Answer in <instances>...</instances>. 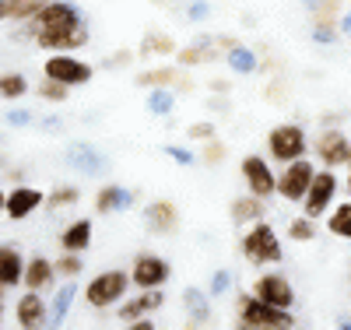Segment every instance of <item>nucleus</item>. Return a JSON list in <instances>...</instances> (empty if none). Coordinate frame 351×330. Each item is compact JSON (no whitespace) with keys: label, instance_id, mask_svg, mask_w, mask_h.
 <instances>
[{"label":"nucleus","instance_id":"1","mask_svg":"<svg viewBox=\"0 0 351 330\" xmlns=\"http://www.w3.org/2000/svg\"><path fill=\"white\" fill-rule=\"evenodd\" d=\"M28 28H32L36 46L46 49V53H74V49L88 46V39H92L81 8L71 4V0H49V4L28 21Z\"/></svg>","mask_w":351,"mask_h":330},{"label":"nucleus","instance_id":"2","mask_svg":"<svg viewBox=\"0 0 351 330\" xmlns=\"http://www.w3.org/2000/svg\"><path fill=\"white\" fill-rule=\"evenodd\" d=\"M236 323L246 327V330H291V327H299V320L291 316V309L271 306V303H263V298H256V295H239Z\"/></svg>","mask_w":351,"mask_h":330},{"label":"nucleus","instance_id":"3","mask_svg":"<svg viewBox=\"0 0 351 330\" xmlns=\"http://www.w3.org/2000/svg\"><path fill=\"white\" fill-rule=\"evenodd\" d=\"M239 250L256 267H274V263L285 260V246H281V239H278V232H274V225L267 218L246 225V232L239 239Z\"/></svg>","mask_w":351,"mask_h":330},{"label":"nucleus","instance_id":"4","mask_svg":"<svg viewBox=\"0 0 351 330\" xmlns=\"http://www.w3.org/2000/svg\"><path fill=\"white\" fill-rule=\"evenodd\" d=\"M127 288H130V271H116L112 267V271H102L84 285V303L92 309H109L127 295Z\"/></svg>","mask_w":351,"mask_h":330},{"label":"nucleus","instance_id":"5","mask_svg":"<svg viewBox=\"0 0 351 330\" xmlns=\"http://www.w3.org/2000/svg\"><path fill=\"white\" fill-rule=\"evenodd\" d=\"M92 64L74 53H49L46 56V64H43V78H53V81H60L67 88H81L92 81Z\"/></svg>","mask_w":351,"mask_h":330},{"label":"nucleus","instance_id":"6","mask_svg":"<svg viewBox=\"0 0 351 330\" xmlns=\"http://www.w3.org/2000/svg\"><path fill=\"white\" fill-rule=\"evenodd\" d=\"M337 169H316V176H313V183H309V190H306V197H302V215H309V218H324L327 215V207L334 204V197H337V190H341V183H337V176H334Z\"/></svg>","mask_w":351,"mask_h":330},{"label":"nucleus","instance_id":"7","mask_svg":"<svg viewBox=\"0 0 351 330\" xmlns=\"http://www.w3.org/2000/svg\"><path fill=\"white\" fill-rule=\"evenodd\" d=\"M306 148H309V141H306V130H302L299 123H281V127H274V130L267 134V152H271V158L281 162V165L302 158Z\"/></svg>","mask_w":351,"mask_h":330},{"label":"nucleus","instance_id":"8","mask_svg":"<svg viewBox=\"0 0 351 330\" xmlns=\"http://www.w3.org/2000/svg\"><path fill=\"white\" fill-rule=\"evenodd\" d=\"M313 176H316V165L306 155L295 158V162H288L285 172L278 176V197H285L291 204H302V197H306V190L313 183Z\"/></svg>","mask_w":351,"mask_h":330},{"label":"nucleus","instance_id":"9","mask_svg":"<svg viewBox=\"0 0 351 330\" xmlns=\"http://www.w3.org/2000/svg\"><path fill=\"white\" fill-rule=\"evenodd\" d=\"M239 169H243V179H246V190L250 193H256L263 200L278 193V176H274L271 162L263 158V155H246Z\"/></svg>","mask_w":351,"mask_h":330},{"label":"nucleus","instance_id":"10","mask_svg":"<svg viewBox=\"0 0 351 330\" xmlns=\"http://www.w3.org/2000/svg\"><path fill=\"white\" fill-rule=\"evenodd\" d=\"M172 278V263L158 253H141L130 267V281L137 288H162Z\"/></svg>","mask_w":351,"mask_h":330},{"label":"nucleus","instance_id":"11","mask_svg":"<svg viewBox=\"0 0 351 330\" xmlns=\"http://www.w3.org/2000/svg\"><path fill=\"white\" fill-rule=\"evenodd\" d=\"M313 152L327 169H341V165L351 162V141L337 127H324V134H319L316 144H313Z\"/></svg>","mask_w":351,"mask_h":330},{"label":"nucleus","instance_id":"12","mask_svg":"<svg viewBox=\"0 0 351 330\" xmlns=\"http://www.w3.org/2000/svg\"><path fill=\"white\" fill-rule=\"evenodd\" d=\"M253 295L263 298V303H271V306H281V309L295 306V288H291V281L285 274H278V271H263L253 281Z\"/></svg>","mask_w":351,"mask_h":330},{"label":"nucleus","instance_id":"13","mask_svg":"<svg viewBox=\"0 0 351 330\" xmlns=\"http://www.w3.org/2000/svg\"><path fill=\"white\" fill-rule=\"evenodd\" d=\"M46 320H49V306H46L43 292L28 288V292L18 298V306H14V323H18L21 330H39V327H46Z\"/></svg>","mask_w":351,"mask_h":330},{"label":"nucleus","instance_id":"14","mask_svg":"<svg viewBox=\"0 0 351 330\" xmlns=\"http://www.w3.org/2000/svg\"><path fill=\"white\" fill-rule=\"evenodd\" d=\"M43 204H46V193H43V190H36V187H14V190L8 193L4 215H8L11 222H21V218H28L32 211H39Z\"/></svg>","mask_w":351,"mask_h":330},{"label":"nucleus","instance_id":"15","mask_svg":"<svg viewBox=\"0 0 351 330\" xmlns=\"http://www.w3.org/2000/svg\"><path fill=\"white\" fill-rule=\"evenodd\" d=\"M144 222H148V228L155 235H172L180 228V211H176L172 200H152L144 207Z\"/></svg>","mask_w":351,"mask_h":330},{"label":"nucleus","instance_id":"16","mask_svg":"<svg viewBox=\"0 0 351 330\" xmlns=\"http://www.w3.org/2000/svg\"><path fill=\"white\" fill-rule=\"evenodd\" d=\"M25 288L32 292H46V288H56V263L49 257H28L25 260V278H21Z\"/></svg>","mask_w":351,"mask_h":330},{"label":"nucleus","instance_id":"17","mask_svg":"<svg viewBox=\"0 0 351 330\" xmlns=\"http://www.w3.org/2000/svg\"><path fill=\"white\" fill-rule=\"evenodd\" d=\"M162 306H165V292H162V288H141V295L130 298V303H123L116 316H120V323L127 327V323H134L137 316L155 313V309H162Z\"/></svg>","mask_w":351,"mask_h":330},{"label":"nucleus","instance_id":"18","mask_svg":"<svg viewBox=\"0 0 351 330\" xmlns=\"http://www.w3.org/2000/svg\"><path fill=\"white\" fill-rule=\"evenodd\" d=\"M67 162H71L81 176H88V179H99V176L109 169L106 155L99 152V148H92V144H74L71 155H67Z\"/></svg>","mask_w":351,"mask_h":330},{"label":"nucleus","instance_id":"19","mask_svg":"<svg viewBox=\"0 0 351 330\" xmlns=\"http://www.w3.org/2000/svg\"><path fill=\"white\" fill-rule=\"evenodd\" d=\"M183 309H186V323L190 327H208L211 323V292L204 288H183Z\"/></svg>","mask_w":351,"mask_h":330},{"label":"nucleus","instance_id":"20","mask_svg":"<svg viewBox=\"0 0 351 330\" xmlns=\"http://www.w3.org/2000/svg\"><path fill=\"white\" fill-rule=\"evenodd\" d=\"M137 84L141 88H176V92H186L190 78L180 67H152V71L137 74Z\"/></svg>","mask_w":351,"mask_h":330},{"label":"nucleus","instance_id":"21","mask_svg":"<svg viewBox=\"0 0 351 330\" xmlns=\"http://www.w3.org/2000/svg\"><path fill=\"white\" fill-rule=\"evenodd\" d=\"M134 200H137V193H134V190H127V187H120V183H106V187L95 193V207H99L102 215H112V211H130Z\"/></svg>","mask_w":351,"mask_h":330},{"label":"nucleus","instance_id":"22","mask_svg":"<svg viewBox=\"0 0 351 330\" xmlns=\"http://www.w3.org/2000/svg\"><path fill=\"white\" fill-rule=\"evenodd\" d=\"M74 298H77V285H74V278H67V285H60V288H53V295H49V320H46V327H60V323L67 320L71 306H74Z\"/></svg>","mask_w":351,"mask_h":330},{"label":"nucleus","instance_id":"23","mask_svg":"<svg viewBox=\"0 0 351 330\" xmlns=\"http://www.w3.org/2000/svg\"><path fill=\"white\" fill-rule=\"evenodd\" d=\"M228 215H232L236 225H253V222H260L263 215H267V204H263V197H256V193H243V197L232 200Z\"/></svg>","mask_w":351,"mask_h":330},{"label":"nucleus","instance_id":"24","mask_svg":"<svg viewBox=\"0 0 351 330\" xmlns=\"http://www.w3.org/2000/svg\"><path fill=\"white\" fill-rule=\"evenodd\" d=\"M92 232H95L92 218H77V222H71V225L60 232V246L71 250V253H84L88 246H92Z\"/></svg>","mask_w":351,"mask_h":330},{"label":"nucleus","instance_id":"25","mask_svg":"<svg viewBox=\"0 0 351 330\" xmlns=\"http://www.w3.org/2000/svg\"><path fill=\"white\" fill-rule=\"evenodd\" d=\"M21 278H25V260H21V253H18L14 246H0V285L14 288V285H21Z\"/></svg>","mask_w":351,"mask_h":330},{"label":"nucleus","instance_id":"26","mask_svg":"<svg viewBox=\"0 0 351 330\" xmlns=\"http://www.w3.org/2000/svg\"><path fill=\"white\" fill-rule=\"evenodd\" d=\"M225 64H228V71L232 74H256V67H260V60H256V53L250 49V46H243V43H232L228 49H225Z\"/></svg>","mask_w":351,"mask_h":330},{"label":"nucleus","instance_id":"27","mask_svg":"<svg viewBox=\"0 0 351 330\" xmlns=\"http://www.w3.org/2000/svg\"><path fill=\"white\" fill-rule=\"evenodd\" d=\"M32 92V84H28V78L21 71H4L0 74V99H8V102H18L21 95Z\"/></svg>","mask_w":351,"mask_h":330},{"label":"nucleus","instance_id":"28","mask_svg":"<svg viewBox=\"0 0 351 330\" xmlns=\"http://www.w3.org/2000/svg\"><path fill=\"white\" fill-rule=\"evenodd\" d=\"M144 109H148L152 116H172V109H176V88H148Z\"/></svg>","mask_w":351,"mask_h":330},{"label":"nucleus","instance_id":"29","mask_svg":"<svg viewBox=\"0 0 351 330\" xmlns=\"http://www.w3.org/2000/svg\"><path fill=\"white\" fill-rule=\"evenodd\" d=\"M327 232L337 239H351V204H337L330 218H327Z\"/></svg>","mask_w":351,"mask_h":330},{"label":"nucleus","instance_id":"30","mask_svg":"<svg viewBox=\"0 0 351 330\" xmlns=\"http://www.w3.org/2000/svg\"><path fill=\"white\" fill-rule=\"evenodd\" d=\"M288 239H291V243H313V239H316V218H309V215L291 218L288 222Z\"/></svg>","mask_w":351,"mask_h":330},{"label":"nucleus","instance_id":"31","mask_svg":"<svg viewBox=\"0 0 351 330\" xmlns=\"http://www.w3.org/2000/svg\"><path fill=\"white\" fill-rule=\"evenodd\" d=\"M165 53H176V43L169 36H158V32H148L141 43V56L148 60V56H165Z\"/></svg>","mask_w":351,"mask_h":330},{"label":"nucleus","instance_id":"32","mask_svg":"<svg viewBox=\"0 0 351 330\" xmlns=\"http://www.w3.org/2000/svg\"><path fill=\"white\" fill-rule=\"evenodd\" d=\"M36 95H39V99H46V102H67L71 88H67V84H60V81H53V78H43V81L36 84Z\"/></svg>","mask_w":351,"mask_h":330},{"label":"nucleus","instance_id":"33","mask_svg":"<svg viewBox=\"0 0 351 330\" xmlns=\"http://www.w3.org/2000/svg\"><path fill=\"white\" fill-rule=\"evenodd\" d=\"M81 271H84V260H81V253L64 250V257L56 260V274H60V278H77Z\"/></svg>","mask_w":351,"mask_h":330},{"label":"nucleus","instance_id":"34","mask_svg":"<svg viewBox=\"0 0 351 330\" xmlns=\"http://www.w3.org/2000/svg\"><path fill=\"white\" fill-rule=\"evenodd\" d=\"M77 197H81V190L77 187H56V190H49V207L53 211H60V207H71V204H77Z\"/></svg>","mask_w":351,"mask_h":330},{"label":"nucleus","instance_id":"35","mask_svg":"<svg viewBox=\"0 0 351 330\" xmlns=\"http://www.w3.org/2000/svg\"><path fill=\"white\" fill-rule=\"evenodd\" d=\"M46 4H49V0H14V14H11V21H32Z\"/></svg>","mask_w":351,"mask_h":330},{"label":"nucleus","instance_id":"36","mask_svg":"<svg viewBox=\"0 0 351 330\" xmlns=\"http://www.w3.org/2000/svg\"><path fill=\"white\" fill-rule=\"evenodd\" d=\"M232 285H236V278H232V271H225V267H221V271H215V274H211L208 292L221 298V295H228V292H232Z\"/></svg>","mask_w":351,"mask_h":330},{"label":"nucleus","instance_id":"37","mask_svg":"<svg viewBox=\"0 0 351 330\" xmlns=\"http://www.w3.org/2000/svg\"><path fill=\"white\" fill-rule=\"evenodd\" d=\"M313 43H316V46H334V43H337L334 25H327V21H316V28H313Z\"/></svg>","mask_w":351,"mask_h":330},{"label":"nucleus","instance_id":"38","mask_svg":"<svg viewBox=\"0 0 351 330\" xmlns=\"http://www.w3.org/2000/svg\"><path fill=\"white\" fill-rule=\"evenodd\" d=\"M162 152H165V155H169L176 165H186V169L197 162V155H193V152H186V148H180V144H165Z\"/></svg>","mask_w":351,"mask_h":330},{"label":"nucleus","instance_id":"39","mask_svg":"<svg viewBox=\"0 0 351 330\" xmlns=\"http://www.w3.org/2000/svg\"><path fill=\"white\" fill-rule=\"evenodd\" d=\"M4 119H8V127H14V130L21 127V130H25V127H32V119H36V116L28 113L25 106H21V109H11V113H8Z\"/></svg>","mask_w":351,"mask_h":330},{"label":"nucleus","instance_id":"40","mask_svg":"<svg viewBox=\"0 0 351 330\" xmlns=\"http://www.w3.org/2000/svg\"><path fill=\"white\" fill-rule=\"evenodd\" d=\"M221 158H225V144H221L218 137H211L208 144H204V162L215 165V162H221Z\"/></svg>","mask_w":351,"mask_h":330},{"label":"nucleus","instance_id":"41","mask_svg":"<svg viewBox=\"0 0 351 330\" xmlns=\"http://www.w3.org/2000/svg\"><path fill=\"white\" fill-rule=\"evenodd\" d=\"M218 130H215V123L211 119H204V123H190V141H211Z\"/></svg>","mask_w":351,"mask_h":330},{"label":"nucleus","instance_id":"42","mask_svg":"<svg viewBox=\"0 0 351 330\" xmlns=\"http://www.w3.org/2000/svg\"><path fill=\"white\" fill-rule=\"evenodd\" d=\"M186 14H190V21H204L211 14V4H208V0H193V4L186 8Z\"/></svg>","mask_w":351,"mask_h":330},{"label":"nucleus","instance_id":"43","mask_svg":"<svg viewBox=\"0 0 351 330\" xmlns=\"http://www.w3.org/2000/svg\"><path fill=\"white\" fill-rule=\"evenodd\" d=\"M14 14V0H0V21H8Z\"/></svg>","mask_w":351,"mask_h":330},{"label":"nucleus","instance_id":"44","mask_svg":"<svg viewBox=\"0 0 351 330\" xmlns=\"http://www.w3.org/2000/svg\"><path fill=\"white\" fill-rule=\"evenodd\" d=\"M127 327H130V330H155V323H152V320H144V316H137V320L127 323Z\"/></svg>","mask_w":351,"mask_h":330},{"label":"nucleus","instance_id":"45","mask_svg":"<svg viewBox=\"0 0 351 330\" xmlns=\"http://www.w3.org/2000/svg\"><path fill=\"white\" fill-rule=\"evenodd\" d=\"M341 36H348V39H351V11H348V14H341Z\"/></svg>","mask_w":351,"mask_h":330},{"label":"nucleus","instance_id":"46","mask_svg":"<svg viewBox=\"0 0 351 330\" xmlns=\"http://www.w3.org/2000/svg\"><path fill=\"white\" fill-rule=\"evenodd\" d=\"M4 207H8V193L0 190V215H4Z\"/></svg>","mask_w":351,"mask_h":330},{"label":"nucleus","instance_id":"47","mask_svg":"<svg viewBox=\"0 0 351 330\" xmlns=\"http://www.w3.org/2000/svg\"><path fill=\"white\" fill-rule=\"evenodd\" d=\"M337 327H344V330H351V320H337Z\"/></svg>","mask_w":351,"mask_h":330},{"label":"nucleus","instance_id":"48","mask_svg":"<svg viewBox=\"0 0 351 330\" xmlns=\"http://www.w3.org/2000/svg\"><path fill=\"white\" fill-rule=\"evenodd\" d=\"M0 323H4V298H0Z\"/></svg>","mask_w":351,"mask_h":330},{"label":"nucleus","instance_id":"49","mask_svg":"<svg viewBox=\"0 0 351 330\" xmlns=\"http://www.w3.org/2000/svg\"><path fill=\"white\" fill-rule=\"evenodd\" d=\"M348 190H351V176H348Z\"/></svg>","mask_w":351,"mask_h":330},{"label":"nucleus","instance_id":"50","mask_svg":"<svg viewBox=\"0 0 351 330\" xmlns=\"http://www.w3.org/2000/svg\"><path fill=\"white\" fill-rule=\"evenodd\" d=\"M348 165H351V162H348Z\"/></svg>","mask_w":351,"mask_h":330}]
</instances>
